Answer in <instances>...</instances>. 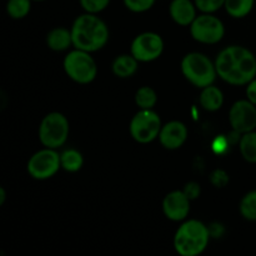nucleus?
<instances>
[{
	"label": "nucleus",
	"instance_id": "nucleus-28",
	"mask_svg": "<svg viewBox=\"0 0 256 256\" xmlns=\"http://www.w3.org/2000/svg\"><path fill=\"white\" fill-rule=\"evenodd\" d=\"M182 192L186 194V196L189 198L190 200H195L200 196V194H202V188H200V185L198 184V182H190L185 184Z\"/></svg>",
	"mask_w": 256,
	"mask_h": 256
},
{
	"label": "nucleus",
	"instance_id": "nucleus-31",
	"mask_svg": "<svg viewBox=\"0 0 256 256\" xmlns=\"http://www.w3.org/2000/svg\"><path fill=\"white\" fill-rule=\"evenodd\" d=\"M32 2H45V0H32Z\"/></svg>",
	"mask_w": 256,
	"mask_h": 256
},
{
	"label": "nucleus",
	"instance_id": "nucleus-15",
	"mask_svg": "<svg viewBox=\"0 0 256 256\" xmlns=\"http://www.w3.org/2000/svg\"><path fill=\"white\" fill-rule=\"evenodd\" d=\"M138 66H139V62L132 52L118 55L112 64L114 75L118 78H122V79L132 78L138 72Z\"/></svg>",
	"mask_w": 256,
	"mask_h": 256
},
{
	"label": "nucleus",
	"instance_id": "nucleus-2",
	"mask_svg": "<svg viewBox=\"0 0 256 256\" xmlns=\"http://www.w3.org/2000/svg\"><path fill=\"white\" fill-rule=\"evenodd\" d=\"M70 30L75 49L94 52L102 49L109 42V28L98 14L84 12L79 15Z\"/></svg>",
	"mask_w": 256,
	"mask_h": 256
},
{
	"label": "nucleus",
	"instance_id": "nucleus-18",
	"mask_svg": "<svg viewBox=\"0 0 256 256\" xmlns=\"http://www.w3.org/2000/svg\"><path fill=\"white\" fill-rule=\"evenodd\" d=\"M255 0H225L224 8L234 19H242L252 12Z\"/></svg>",
	"mask_w": 256,
	"mask_h": 256
},
{
	"label": "nucleus",
	"instance_id": "nucleus-11",
	"mask_svg": "<svg viewBox=\"0 0 256 256\" xmlns=\"http://www.w3.org/2000/svg\"><path fill=\"white\" fill-rule=\"evenodd\" d=\"M229 122L234 130L245 134L256 129V105L250 100H238L232 105Z\"/></svg>",
	"mask_w": 256,
	"mask_h": 256
},
{
	"label": "nucleus",
	"instance_id": "nucleus-8",
	"mask_svg": "<svg viewBox=\"0 0 256 256\" xmlns=\"http://www.w3.org/2000/svg\"><path fill=\"white\" fill-rule=\"evenodd\" d=\"M192 39L202 44H216L225 35L224 22L210 12H202L190 24Z\"/></svg>",
	"mask_w": 256,
	"mask_h": 256
},
{
	"label": "nucleus",
	"instance_id": "nucleus-3",
	"mask_svg": "<svg viewBox=\"0 0 256 256\" xmlns=\"http://www.w3.org/2000/svg\"><path fill=\"white\" fill-rule=\"evenodd\" d=\"M210 230L200 220L182 222L174 236V248L180 256H198L205 252L210 242Z\"/></svg>",
	"mask_w": 256,
	"mask_h": 256
},
{
	"label": "nucleus",
	"instance_id": "nucleus-27",
	"mask_svg": "<svg viewBox=\"0 0 256 256\" xmlns=\"http://www.w3.org/2000/svg\"><path fill=\"white\" fill-rule=\"evenodd\" d=\"M210 182L214 185L215 188H225L230 182V176L225 170L216 169L210 174Z\"/></svg>",
	"mask_w": 256,
	"mask_h": 256
},
{
	"label": "nucleus",
	"instance_id": "nucleus-10",
	"mask_svg": "<svg viewBox=\"0 0 256 256\" xmlns=\"http://www.w3.org/2000/svg\"><path fill=\"white\" fill-rule=\"evenodd\" d=\"M164 52V40L158 32H145L134 38L130 52L140 62H149L159 59Z\"/></svg>",
	"mask_w": 256,
	"mask_h": 256
},
{
	"label": "nucleus",
	"instance_id": "nucleus-30",
	"mask_svg": "<svg viewBox=\"0 0 256 256\" xmlns=\"http://www.w3.org/2000/svg\"><path fill=\"white\" fill-rule=\"evenodd\" d=\"M5 198H6V192H5L4 188H0V205L5 202Z\"/></svg>",
	"mask_w": 256,
	"mask_h": 256
},
{
	"label": "nucleus",
	"instance_id": "nucleus-13",
	"mask_svg": "<svg viewBox=\"0 0 256 256\" xmlns=\"http://www.w3.org/2000/svg\"><path fill=\"white\" fill-rule=\"evenodd\" d=\"M188 134L189 132L184 122L179 120H172L162 125L158 139L165 149L176 150L185 144Z\"/></svg>",
	"mask_w": 256,
	"mask_h": 256
},
{
	"label": "nucleus",
	"instance_id": "nucleus-14",
	"mask_svg": "<svg viewBox=\"0 0 256 256\" xmlns=\"http://www.w3.org/2000/svg\"><path fill=\"white\" fill-rule=\"evenodd\" d=\"M196 10L194 0H172L169 5L170 16L180 26H189L198 16Z\"/></svg>",
	"mask_w": 256,
	"mask_h": 256
},
{
	"label": "nucleus",
	"instance_id": "nucleus-22",
	"mask_svg": "<svg viewBox=\"0 0 256 256\" xmlns=\"http://www.w3.org/2000/svg\"><path fill=\"white\" fill-rule=\"evenodd\" d=\"M158 95L150 86H142L135 92V104L139 109H152L156 105Z\"/></svg>",
	"mask_w": 256,
	"mask_h": 256
},
{
	"label": "nucleus",
	"instance_id": "nucleus-26",
	"mask_svg": "<svg viewBox=\"0 0 256 256\" xmlns=\"http://www.w3.org/2000/svg\"><path fill=\"white\" fill-rule=\"evenodd\" d=\"M198 10L202 12H210L214 14L215 12L224 8L225 0H194Z\"/></svg>",
	"mask_w": 256,
	"mask_h": 256
},
{
	"label": "nucleus",
	"instance_id": "nucleus-19",
	"mask_svg": "<svg viewBox=\"0 0 256 256\" xmlns=\"http://www.w3.org/2000/svg\"><path fill=\"white\" fill-rule=\"evenodd\" d=\"M62 168L68 172H76L84 165V158L76 149H66L60 154Z\"/></svg>",
	"mask_w": 256,
	"mask_h": 256
},
{
	"label": "nucleus",
	"instance_id": "nucleus-12",
	"mask_svg": "<svg viewBox=\"0 0 256 256\" xmlns=\"http://www.w3.org/2000/svg\"><path fill=\"white\" fill-rule=\"evenodd\" d=\"M190 202L182 190L170 192L162 200L164 215L172 222H182L190 212Z\"/></svg>",
	"mask_w": 256,
	"mask_h": 256
},
{
	"label": "nucleus",
	"instance_id": "nucleus-16",
	"mask_svg": "<svg viewBox=\"0 0 256 256\" xmlns=\"http://www.w3.org/2000/svg\"><path fill=\"white\" fill-rule=\"evenodd\" d=\"M46 45L54 52H64L72 46V30L66 28H54L46 35Z\"/></svg>",
	"mask_w": 256,
	"mask_h": 256
},
{
	"label": "nucleus",
	"instance_id": "nucleus-1",
	"mask_svg": "<svg viewBox=\"0 0 256 256\" xmlns=\"http://www.w3.org/2000/svg\"><path fill=\"white\" fill-rule=\"evenodd\" d=\"M218 76L228 84L242 86L256 78V56L240 45H230L215 59Z\"/></svg>",
	"mask_w": 256,
	"mask_h": 256
},
{
	"label": "nucleus",
	"instance_id": "nucleus-24",
	"mask_svg": "<svg viewBox=\"0 0 256 256\" xmlns=\"http://www.w3.org/2000/svg\"><path fill=\"white\" fill-rule=\"evenodd\" d=\"M112 0H79L80 6L82 8L85 12L90 14H99L104 12L109 6Z\"/></svg>",
	"mask_w": 256,
	"mask_h": 256
},
{
	"label": "nucleus",
	"instance_id": "nucleus-29",
	"mask_svg": "<svg viewBox=\"0 0 256 256\" xmlns=\"http://www.w3.org/2000/svg\"><path fill=\"white\" fill-rule=\"evenodd\" d=\"M246 99L256 105V78L246 85Z\"/></svg>",
	"mask_w": 256,
	"mask_h": 256
},
{
	"label": "nucleus",
	"instance_id": "nucleus-25",
	"mask_svg": "<svg viewBox=\"0 0 256 256\" xmlns=\"http://www.w3.org/2000/svg\"><path fill=\"white\" fill-rule=\"evenodd\" d=\"M156 0H122L125 8L132 12H145L154 6Z\"/></svg>",
	"mask_w": 256,
	"mask_h": 256
},
{
	"label": "nucleus",
	"instance_id": "nucleus-17",
	"mask_svg": "<svg viewBox=\"0 0 256 256\" xmlns=\"http://www.w3.org/2000/svg\"><path fill=\"white\" fill-rule=\"evenodd\" d=\"M199 102L202 109H205L206 112H216L224 104V94L218 86L209 85V86L202 89Z\"/></svg>",
	"mask_w": 256,
	"mask_h": 256
},
{
	"label": "nucleus",
	"instance_id": "nucleus-6",
	"mask_svg": "<svg viewBox=\"0 0 256 256\" xmlns=\"http://www.w3.org/2000/svg\"><path fill=\"white\" fill-rule=\"evenodd\" d=\"M70 126L66 116L52 112L42 118L39 126V140L44 148L58 149L66 142Z\"/></svg>",
	"mask_w": 256,
	"mask_h": 256
},
{
	"label": "nucleus",
	"instance_id": "nucleus-5",
	"mask_svg": "<svg viewBox=\"0 0 256 256\" xmlns=\"http://www.w3.org/2000/svg\"><path fill=\"white\" fill-rule=\"evenodd\" d=\"M92 52H84V50L75 49L68 52L64 58L65 72L72 80L78 84H89L94 82L98 75V66Z\"/></svg>",
	"mask_w": 256,
	"mask_h": 256
},
{
	"label": "nucleus",
	"instance_id": "nucleus-4",
	"mask_svg": "<svg viewBox=\"0 0 256 256\" xmlns=\"http://www.w3.org/2000/svg\"><path fill=\"white\" fill-rule=\"evenodd\" d=\"M180 68L185 79L199 89L214 84L218 76L215 62L202 52H192L186 54L182 58Z\"/></svg>",
	"mask_w": 256,
	"mask_h": 256
},
{
	"label": "nucleus",
	"instance_id": "nucleus-20",
	"mask_svg": "<svg viewBox=\"0 0 256 256\" xmlns=\"http://www.w3.org/2000/svg\"><path fill=\"white\" fill-rule=\"evenodd\" d=\"M240 154L248 162L256 164V132H245L239 142Z\"/></svg>",
	"mask_w": 256,
	"mask_h": 256
},
{
	"label": "nucleus",
	"instance_id": "nucleus-7",
	"mask_svg": "<svg viewBox=\"0 0 256 256\" xmlns=\"http://www.w3.org/2000/svg\"><path fill=\"white\" fill-rule=\"evenodd\" d=\"M162 119L152 109H140L130 120L129 132L132 139L140 144H148L159 138Z\"/></svg>",
	"mask_w": 256,
	"mask_h": 256
},
{
	"label": "nucleus",
	"instance_id": "nucleus-9",
	"mask_svg": "<svg viewBox=\"0 0 256 256\" xmlns=\"http://www.w3.org/2000/svg\"><path fill=\"white\" fill-rule=\"evenodd\" d=\"M62 168L60 154L56 149L44 148L30 156L26 170L36 180H46L54 176Z\"/></svg>",
	"mask_w": 256,
	"mask_h": 256
},
{
	"label": "nucleus",
	"instance_id": "nucleus-23",
	"mask_svg": "<svg viewBox=\"0 0 256 256\" xmlns=\"http://www.w3.org/2000/svg\"><path fill=\"white\" fill-rule=\"evenodd\" d=\"M239 210L244 219L256 222V190H252L242 196Z\"/></svg>",
	"mask_w": 256,
	"mask_h": 256
},
{
	"label": "nucleus",
	"instance_id": "nucleus-21",
	"mask_svg": "<svg viewBox=\"0 0 256 256\" xmlns=\"http://www.w3.org/2000/svg\"><path fill=\"white\" fill-rule=\"evenodd\" d=\"M32 0H8L6 14L15 20L24 19L32 10Z\"/></svg>",
	"mask_w": 256,
	"mask_h": 256
}]
</instances>
